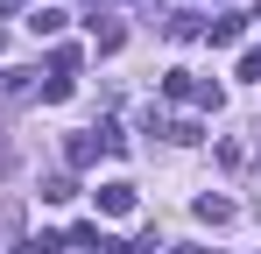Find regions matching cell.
Listing matches in <instances>:
<instances>
[{
    "label": "cell",
    "mask_w": 261,
    "mask_h": 254,
    "mask_svg": "<svg viewBox=\"0 0 261 254\" xmlns=\"http://www.w3.org/2000/svg\"><path fill=\"white\" fill-rule=\"evenodd\" d=\"M99 212H106V219H127V212H134V184H120V176L99 184Z\"/></svg>",
    "instance_id": "1"
},
{
    "label": "cell",
    "mask_w": 261,
    "mask_h": 254,
    "mask_svg": "<svg viewBox=\"0 0 261 254\" xmlns=\"http://www.w3.org/2000/svg\"><path fill=\"white\" fill-rule=\"evenodd\" d=\"M92 42H99V57H113V49L127 42V29H120V21H106V14H92Z\"/></svg>",
    "instance_id": "2"
},
{
    "label": "cell",
    "mask_w": 261,
    "mask_h": 254,
    "mask_svg": "<svg viewBox=\"0 0 261 254\" xmlns=\"http://www.w3.org/2000/svg\"><path fill=\"white\" fill-rule=\"evenodd\" d=\"M198 219H205V226H233V198L205 191V198H198Z\"/></svg>",
    "instance_id": "3"
},
{
    "label": "cell",
    "mask_w": 261,
    "mask_h": 254,
    "mask_svg": "<svg viewBox=\"0 0 261 254\" xmlns=\"http://www.w3.org/2000/svg\"><path fill=\"white\" fill-rule=\"evenodd\" d=\"M163 29H170L176 42H191V36H205V14H191V7H184V14H170V21H163Z\"/></svg>",
    "instance_id": "4"
},
{
    "label": "cell",
    "mask_w": 261,
    "mask_h": 254,
    "mask_svg": "<svg viewBox=\"0 0 261 254\" xmlns=\"http://www.w3.org/2000/svg\"><path fill=\"white\" fill-rule=\"evenodd\" d=\"M205 36H212L219 49H226V42H240V14H212V21H205Z\"/></svg>",
    "instance_id": "5"
},
{
    "label": "cell",
    "mask_w": 261,
    "mask_h": 254,
    "mask_svg": "<svg viewBox=\"0 0 261 254\" xmlns=\"http://www.w3.org/2000/svg\"><path fill=\"white\" fill-rule=\"evenodd\" d=\"M64 156H71V169H92V156H99V141H92V134H71V148H64Z\"/></svg>",
    "instance_id": "6"
},
{
    "label": "cell",
    "mask_w": 261,
    "mask_h": 254,
    "mask_svg": "<svg viewBox=\"0 0 261 254\" xmlns=\"http://www.w3.org/2000/svg\"><path fill=\"white\" fill-rule=\"evenodd\" d=\"M29 29H36V36H57V29H64V7H36Z\"/></svg>",
    "instance_id": "7"
},
{
    "label": "cell",
    "mask_w": 261,
    "mask_h": 254,
    "mask_svg": "<svg viewBox=\"0 0 261 254\" xmlns=\"http://www.w3.org/2000/svg\"><path fill=\"white\" fill-rule=\"evenodd\" d=\"M64 247H71L64 233H36V240H21V254H64Z\"/></svg>",
    "instance_id": "8"
},
{
    "label": "cell",
    "mask_w": 261,
    "mask_h": 254,
    "mask_svg": "<svg viewBox=\"0 0 261 254\" xmlns=\"http://www.w3.org/2000/svg\"><path fill=\"white\" fill-rule=\"evenodd\" d=\"M43 198H49V205H64V198H78V184H71V176H43Z\"/></svg>",
    "instance_id": "9"
},
{
    "label": "cell",
    "mask_w": 261,
    "mask_h": 254,
    "mask_svg": "<svg viewBox=\"0 0 261 254\" xmlns=\"http://www.w3.org/2000/svg\"><path fill=\"white\" fill-rule=\"evenodd\" d=\"M163 134H170V141H184V148H191V141H205V127H198V120H170Z\"/></svg>",
    "instance_id": "10"
},
{
    "label": "cell",
    "mask_w": 261,
    "mask_h": 254,
    "mask_svg": "<svg viewBox=\"0 0 261 254\" xmlns=\"http://www.w3.org/2000/svg\"><path fill=\"white\" fill-rule=\"evenodd\" d=\"M14 226H21V212L7 205V212H0V240H14Z\"/></svg>",
    "instance_id": "11"
},
{
    "label": "cell",
    "mask_w": 261,
    "mask_h": 254,
    "mask_svg": "<svg viewBox=\"0 0 261 254\" xmlns=\"http://www.w3.org/2000/svg\"><path fill=\"white\" fill-rule=\"evenodd\" d=\"M29 85V71H0V92H21Z\"/></svg>",
    "instance_id": "12"
}]
</instances>
